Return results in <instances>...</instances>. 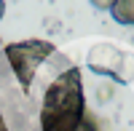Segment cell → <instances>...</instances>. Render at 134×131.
Instances as JSON below:
<instances>
[{
  "mask_svg": "<svg viewBox=\"0 0 134 131\" xmlns=\"http://www.w3.org/2000/svg\"><path fill=\"white\" fill-rule=\"evenodd\" d=\"M40 131H99L97 118L86 110L83 80L75 64L62 70L43 94Z\"/></svg>",
  "mask_w": 134,
  "mask_h": 131,
  "instance_id": "cell-1",
  "label": "cell"
},
{
  "mask_svg": "<svg viewBox=\"0 0 134 131\" xmlns=\"http://www.w3.org/2000/svg\"><path fill=\"white\" fill-rule=\"evenodd\" d=\"M3 53L8 59V67L14 72V78L19 80L21 88H30L35 80V72L48 56H54V43L48 40H19V43H8L3 46Z\"/></svg>",
  "mask_w": 134,
  "mask_h": 131,
  "instance_id": "cell-2",
  "label": "cell"
},
{
  "mask_svg": "<svg viewBox=\"0 0 134 131\" xmlns=\"http://www.w3.org/2000/svg\"><path fill=\"white\" fill-rule=\"evenodd\" d=\"M124 53L126 51L110 46V43H99V46H94L88 51L86 64H88V70L97 72V75H110V78H115L121 62H124Z\"/></svg>",
  "mask_w": 134,
  "mask_h": 131,
  "instance_id": "cell-3",
  "label": "cell"
},
{
  "mask_svg": "<svg viewBox=\"0 0 134 131\" xmlns=\"http://www.w3.org/2000/svg\"><path fill=\"white\" fill-rule=\"evenodd\" d=\"M110 16L121 27H134V0H115V5L110 8Z\"/></svg>",
  "mask_w": 134,
  "mask_h": 131,
  "instance_id": "cell-4",
  "label": "cell"
},
{
  "mask_svg": "<svg viewBox=\"0 0 134 131\" xmlns=\"http://www.w3.org/2000/svg\"><path fill=\"white\" fill-rule=\"evenodd\" d=\"M113 80H118V83H131L134 80V53H124V62H121Z\"/></svg>",
  "mask_w": 134,
  "mask_h": 131,
  "instance_id": "cell-5",
  "label": "cell"
},
{
  "mask_svg": "<svg viewBox=\"0 0 134 131\" xmlns=\"http://www.w3.org/2000/svg\"><path fill=\"white\" fill-rule=\"evenodd\" d=\"M113 94H115L113 83H102V86H99V102H107V99H110Z\"/></svg>",
  "mask_w": 134,
  "mask_h": 131,
  "instance_id": "cell-6",
  "label": "cell"
},
{
  "mask_svg": "<svg viewBox=\"0 0 134 131\" xmlns=\"http://www.w3.org/2000/svg\"><path fill=\"white\" fill-rule=\"evenodd\" d=\"M88 3H91L94 8H99V11H110L115 5V0H88Z\"/></svg>",
  "mask_w": 134,
  "mask_h": 131,
  "instance_id": "cell-7",
  "label": "cell"
},
{
  "mask_svg": "<svg viewBox=\"0 0 134 131\" xmlns=\"http://www.w3.org/2000/svg\"><path fill=\"white\" fill-rule=\"evenodd\" d=\"M0 131H11V128H8V123L3 121V112H0Z\"/></svg>",
  "mask_w": 134,
  "mask_h": 131,
  "instance_id": "cell-8",
  "label": "cell"
},
{
  "mask_svg": "<svg viewBox=\"0 0 134 131\" xmlns=\"http://www.w3.org/2000/svg\"><path fill=\"white\" fill-rule=\"evenodd\" d=\"M3 14H5V0H0V19H3Z\"/></svg>",
  "mask_w": 134,
  "mask_h": 131,
  "instance_id": "cell-9",
  "label": "cell"
}]
</instances>
